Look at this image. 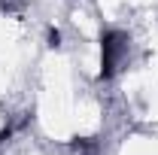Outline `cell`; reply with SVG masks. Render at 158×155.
<instances>
[{
	"mask_svg": "<svg viewBox=\"0 0 158 155\" xmlns=\"http://www.w3.org/2000/svg\"><path fill=\"white\" fill-rule=\"evenodd\" d=\"M125 55H128V37L122 31H103V37H100V79L116 76Z\"/></svg>",
	"mask_w": 158,
	"mask_h": 155,
	"instance_id": "1",
	"label": "cell"
},
{
	"mask_svg": "<svg viewBox=\"0 0 158 155\" xmlns=\"http://www.w3.org/2000/svg\"><path fill=\"white\" fill-rule=\"evenodd\" d=\"M49 46H61V31L58 27H49Z\"/></svg>",
	"mask_w": 158,
	"mask_h": 155,
	"instance_id": "2",
	"label": "cell"
},
{
	"mask_svg": "<svg viewBox=\"0 0 158 155\" xmlns=\"http://www.w3.org/2000/svg\"><path fill=\"white\" fill-rule=\"evenodd\" d=\"M6 137H9V128H6V131H0V143H3V140H6Z\"/></svg>",
	"mask_w": 158,
	"mask_h": 155,
	"instance_id": "3",
	"label": "cell"
}]
</instances>
